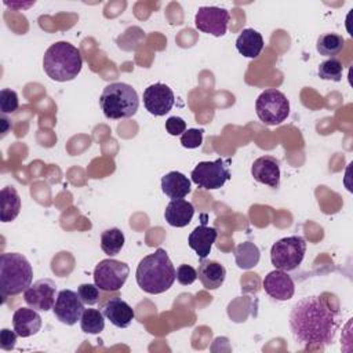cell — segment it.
Returning a JSON list of instances; mask_svg holds the SVG:
<instances>
[{
  "instance_id": "obj_2",
  "label": "cell",
  "mask_w": 353,
  "mask_h": 353,
  "mask_svg": "<svg viewBox=\"0 0 353 353\" xmlns=\"http://www.w3.org/2000/svg\"><path fill=\"white\" fill-rule=\"evenodd\" d=\"M137 284L148 294H161L170 290L176 279V270L164 248L143 256L135 272Z\"/></svg>"
},
{
  "instance_id": "obj_25",
  "label": "cell",
  "mask_w": 353,
  "mask_h": 353,
  "mask_svg": "<svg viewBox=\"0 0 353 353\" xmlns=\"http://www.w3.org/2000/svg\"><path fill=\"white\" fill-rule=\"evenodd\" d=\"M345 47V39L338 33H323L319 36L316 48L320 55L335 58Z\"/></svg>"
},
{
  "instance_id": "obj_14",
  "label": "cell",
  "mask_w": 353,
  "mask_h": 353,
  "mask_svg": "<svg viewBox=\"0 0 353 353\" xmlns=\"http://www.w3.org/2000/svg\"><path fill=\"white\" fill-rule=\"evenodd\" d=\"M262 285L265 292L276 301H288L294 296L295 292L294 280L287 272L280 269L269 272L265 276Z\"/></svg>"
},
{
  "instance_id": "obj_26",
  "label": "cell",
  "mask_w": 353,
  "mask_h": 353,
  "mask_svg": "<svg viewBox=\"0 0 353 353\" xmlns=\"http://www.w3.org/2000/svg\"><path fill=\"white\" fill-rule=\"evenodd\" d=\"M124 240V234L119 228L106 229L101 233V248L106 255L114 256L121 251Z\"/></svg>"
},
{
  "instance_id": "obj_5",
  "label": "cell",
  "mask_w": 353,
  "mask_h": 353,
  "mask_svg": "<svg viewBox=\"0 0 353 353\" xmlns=\"http://www.w3.org/2000/svg\"><path fill=\"white\" fill-rule=\"evenodd\" d=\"M99 106L108 119H130L139 108V98L132 85L120 81L110 83L99 97Z\"/></svg>"
},
{
  "instance_id": "obj_30",
  "label": "cell",
  "mask_w": 353,
  "mask_h": 353,
  "mask_svg": "<svg viewBox=\"0 0 353 353\" xmlns=\"http://www.w3.org/2000/svg\"><path fill=\"white\" fill-rule=\"evenodd\" d=\"M203 128H189L181 135V145L186 149H196L203 143Z\"/></svg>"
},
{
  "instance_id": "obj_20",
  "label": "cell",
  "mask_w": 353,
  "mask_h": 353,
  "mask_svg": "<svg viewBox=\"0 0 353 353\" xmlns=\"http://www.w3.org/2000/svg\"><path fill=\"white\" fill-rule=\"evenodd\" d=\"M194 215V207L185 199L171 200L164 211V218L168 225L174 228H185L190 223Z\"/></svg>"
},
{
  "instance_id": "obj_8",
  "label": "cell",
  "mask_w": 353,
  "mask_h": 353,
  "mask_svg": "<svg viewBox=\"0 0 353 353\" xmlns=\"http://www.w3.org/2000/svg\"><path fill=\"white\" fill-rule=\"evenodd\" d=\"M230 159H216L214 161H200L192 171V181L201 189L214 190L230 179Z\"/></svg>"
},
{
  "instance_id": "obj_21",
  "label": "cell",
  "mask_w": 353,
  "mask_h": 353,
  "mask_svg": "<svg viewBox=\"0 0 353 353\" xmlns=\"http://www.w3.org/2000/svg\"><path fill=\"white\" fill-rule=\"evenodd\" d=\"M262 34L251 28L243 29V32L236 39L237 51L245 58H258L263 50Z\"/></svg>"
},
{
  "instance_id": "obj_3",
  "label": "cell",
  "mask_w": 353,
  "mask_h": 353,
  "mask_svg": "<svg viewBox=\"0 0 353 353\" xmlns=\"http://www.w3.org/2000/svg\"><path fill=\"white\" fill-rule=\"evenodd\" d=\"M83 58L80 51L68 41L51 44L43 57V68L47 76L55 81H70L80 73Z\"/></svg>"
},
{
  "instance_id": "obj_12",
  "label": "cell",
  "mask_w": 353,
  "mask_h": 353,
  "mask_svg": "<svg viewBox=\"0 0 353 353\" xmlns=\"http://www.w3.org/2000/svg\"><path fill=\"white\" fill-rule=\"evenodd\" d=\"M57 285L50 279H40L23 291L25 302L37 312H48L55 303Z\"/></svg>"
},
{
  "instance_id": "obj_18",
  "label": "cell",
  "mask_w": 353,
  "mask_h": 353,
  "mask_svg": "<svg viewBox=\"0 0 353 353\" xmlns=\"http://www.w3.org/2000/svg\"><path fill=\"white\" fill-rule=\"evenodd\" d=\"M216 236L218 232L215 228H210L205 223H201L190 232L188 236V244L200 259H205L216 240Z\"/></svg>"
},
{
  "instance_id": "obj_32",
  "label": "cell",
  "mask_w": 353,
  "mask_h": 353,
  "mask_svg": "<svg viewBox=\"0 0 353 353\" xmlns=\"http://www.w3.org/2000/svg\"><path fill=\"white\" fill-rule=\"evenodd\" d=\"M196 279H197V270L194 268H192L190 265H186V263H182L178 266L176 280L179 281V284L190 285L196 281Z\"/></svg>"
},
{
  "instance_id": "obj_24",
  "label": "cell",
  "mask_w": 353,
  "mask_h": 353,
  "mask_svg": "<svg viewBox=\"0 0 353 353\" xmlns=\"http://www.w3.org/2000/svg\"><path fill=\"white\" fill-rule=\"evenodd\" d=\"M261 258L259 248L251 241H243L234 248V261L240 269H252Z\"/></svg>"
},
{
  "instance_id": "obj_29",
  "label": "cell",
  "mask_w": 353,
  "mask_h": 353,
  "mask_svg": "<svg viewBox=\"0 0 353 353\" xmlns=\"http://www.w3.org/2000/svg\"><path fill=\"white\" fill-rule=\"evenodd\" d=\"M19 108L18 94L11 88H3L0 91V112L1 114L15 113Z\"/></svg>"
},
{
  "instance_id": "obj_35",
  "label": "cell",
  "mask_w": 353,
  "mask_h": 353,
  "mask_svg": "<svg viewBox=\"0 0 353 353\" xmlns=\"http://www.w3.org/2000/svg\"><path fill=\"white\" fill-rule=\"evenodd\" d=\"M12 128V124L11 121L6 117V114H1L0 116V138H4L7 135V132Z\"/></svg>"
},
{
  "instance_id": "obj_31",
  "label": "cell",
  "mask_w": 353,
  "mask_h": 353,
  "mask_svg": "<svg viewBox=\"0 0 353 353\" xmlns=\"http://www.w3.org/2000/svg\"><path fill=\"white\" fill-rule=\"evenodd\" d=\"M79 296L83 301L84 305H95L99 301V288L97 287V284H80L77 288Z\"/></svg>"
},
{
  "instance_id": "obj_16",
  "label": "cell",
  "mask_w": 353,
  "mask_h": 353,
  "mask_svg": "<svg viewBox=\"0 0 353 353\" xmlns=\"http://www.w3.org/2000/svg\"><path fill=\"white\" fill-rule=\"evenodd\" d=\"M101 309H102L103 316L114 327H119V328H127L135 317L134 309L125 301H123L120 296L108 299L102 305Z\"/></svg>"
},
{
  "instance_id": "obj_28",
  "label": "cell",
  "mask_w": 353,
  "mask_h": 353,
  "mask_svg": "<svg viewBox=\"0 0 353 353\" xmlns=\"http://www.w3.org/2000/svg\"><path fill=\"white\" fill-rule=\"evenodd\" d=\"M342 72H343L342 62L336 58H328V59L323 61L317 69L320 79L332 80V81H341Z\"/></svg>"
},
{
  "instance_id": "obj_22",
  "label": "cell",
  "mask_w": 353,
  "mask_h": 353,
  "mask_svg": "<svg viewBox=\"0 0 353 353\" xmlns=\"http://www.w3.org/2000/svg\"><path fill=\"white\" fill-rule=\"evenodd\" d=\"M161 190L171 200L183 199L192 190L190 181L182 172L171 171L161 178Z\"/></svg>"
},
{
  "instance_id": "obj_33",
  "label": "cell",
  "mask_w": 353,
  "mask_h": 353,
  "mask_svg": "<svg viewBox=\"0 0 353 353\" xmlns=\"http://www.w3.org/2000/svg\"><path fill=\"white\" fill-rule=\"evenodd\" d=\"M165 130L172 137L182 135L186 131V123L183 119H181L178 116H171L165 121Z\"/></svg>"
},
{
  "instance_id": "obj_27",
  "label": "cell",
  "mask_w": 353,
  "mask_h": 353,
  "mask_svg": "<svg viewBox=\"0 0 353 353\" xmlns=\"http://www.w3.org/2000/svg\"><path fill=\"white\" fill-rule=\"evenodd\" d=\"M81 331L85 334H99L105 328V316L98 309H84L80 319Z\"/></svg>"
},
{
  "instance_id": "obj_13",
  "label": "cell",
  "mask_w": 353,
  "mask_h": 353,
  "mask_svg": "<svg viewBox=\"0 0 353 353\" xmlns=\"http://www.w3.org/2000/svg\"><path fill=\"white\" fill-rule=\"evenodd\" d=\"M175 97L172 90L163 83H154L143 91V105L153 116H164L174 106Z\"/></svg>"
},
{
  "instance_id": "obj_23",
  "label": "cell",
  "mask_w": 353,
  "mask_h": 353,
  "mask_svg": "<svg viewBox=\"0 0 353 353\" xmlns=\"http://www.w3.org/2000/svg\"><path fill=\"white\" fill-rule=\"evenodd\" d=\"M21 211V197L14 186H6L0 192V219L1 222L14 221Z\"/></svg>"
},
{
  "instance_id": "obj_17",
  "label": "cell",
  "mask_w": 353,
  "mask_h": 353,
  "mask_svg": "<svg viewBox=\"0 0 353 353\" xmlns=\"http://www.w3.org/2000/svg\"><path fill=\"white\" fill-rule=\"evenodd\" d=\"M41 317L33 307H18L12 314V327L18 336L28 338L37 334L41 328Z\"/></svg>"
},
{
  "instance_id": "obj_11",
  "label": "cell",
  "mask_w": 353,
  "mask_h": 353,
  "mask_svg": "<svg viewBox=\"0 0 353 353\" xmlns=\"http://www.w3.org/2000/svg\"><path fill=\"white\" fill-rule=\"evenodd\" d=\"M54 316L66 325L76 324L84 312V303L79 296V292L72 290H62L58 292L54 307Z\"/></svg>"
},
{
  "instance_id": "obj_7",
  "label": "cell",
  "mask_w": 353,
  "mask_h": 353,
  "mask_svg": "<svg viewBox=\"0 0 353 353\" xmlns=\"http://www.w3.org/2000/svg\"><path fill=\"white\" fill-rule=\"evenodd\" d=\"M255 112L266 125H277L288 117L290 101L281 91L269 88L262 91L256 98Z\"/></svg>"
},
{
  "instance_id": "obj_1",
  "label": "cell",
  "mask_w": 353,
  "mask_h": 353,
  "mask_svg": "<svg viewBox=\"0 0 353 353\" xmlns=\"http://www.w3.org/2000/svg\"><path fill=\"white\" fill-rule=\"evenodd\" d=\"M294 339L306 346L330 345L339 328V312L320 295L305 296L290 312Z\"/></svg>"
},
{
  "instance_id": "obj_10",
  "label": "cell",
  "mask_w": 353,
  "mask_h": 353,
  "mask_svg": "<svg viewBox=\"0 0 353 353\" xmlns=\"http://www.w3.org/2000/svg\"><path fill=\"white\" fill-rule=\"evenodd\" d=\"M230 19V14L226 8L215 7V6H204L200 7L194 17L196 29L203 33L222 37L226 33L228 23Z\"/></svg>"
},
{
  "instance_id": "obj_4",
  "label": "cell",
  "mask_w": 353,
  "mask_h": 353,
  "mask_svg": "<svg viewBox=\"0 0 353 353\" xmlns=\"http://www.w3.org/2000/svg\"><path fill=\"white\" fill-rule=\"evenodd\" d=\"M33 279V269L26 256L19 252L0 255V291L3 301L8 295L23 292Z\"/></svg>"
},
{
  "instance_id": "obj_6",
  "label": "cell",
  "mask_w": 353,
  "mask_h": 353,
  "mask_svg": "<svg viewBox=\"0 0 353 353\" xmlns=\"http://www.w3.org/2000/svg\"><path fill=\"white\" fill-rule=\"evenodd\" d=\"M306 252V241L301 236H288L277 240L270 248V261L276 269L290 272L296 269Z\"/></svg>"
},
{
  "instance_id": "obj_15",
  "label": "cell",
  "mask_w": 353,
  "mask_h": 353,
  "mask_svg": "<svg viewBox=\"0 0 353 353\" xmlns=\"http://www.w3.org/2000/svg\"><path fill=\"white\" fill-rule=\"evenodd\" d=\"M251 175L259 183L270 188L280 186V161L273 156H261L251 165Z\"/></svg>"
},
{
  "instance_id": "obj_19",
  "label": "cell",
  "mask_w": 353,
  "mask_h": 353,
  "mask_svg": "<svg viewBox=\"0 0 353 353\" xmlns=\"http://www.w3.org/2000/svg\"><path fill=\"white\" fill-rule=\"evenodd\" d=\"M226 277V269L216 261L201 259L197 269V279L205 290L219 288Z\"/></svg>"
},
{
  "instance_id": "obj_34",
  "label": "cell",
  "mask_w": 353,
  "mask_h": 353,
  "mask_svg": "<svg viewBox=\"0 0 353 353\" xmlns=\"http://www.w3.org/2000/svg\"><path fill=\"white\" fill-rule=\"evenodd\" d=\"M17 336L18 334L15 332V330L11 331L8 328H3L0 332V347L7 352L12 350L17 343Z\"/></svg>"
},
{
  "instance_id": "obj_9",
  "label": "cell",
  "mask_w": 353,
  "mask_h": 353,
  "mask_svg": "<svg viewBox=\"0 0 353 353\" xmlns=\"http://www.w3.org/2000/svg\"><path fill=\"white\" fill-rule=\"evenodd\" d=\"M130 274V268L125 262L108 258L102 259L94 269V283L101 291H119Z\"/></svg>"
}]
</instances>
